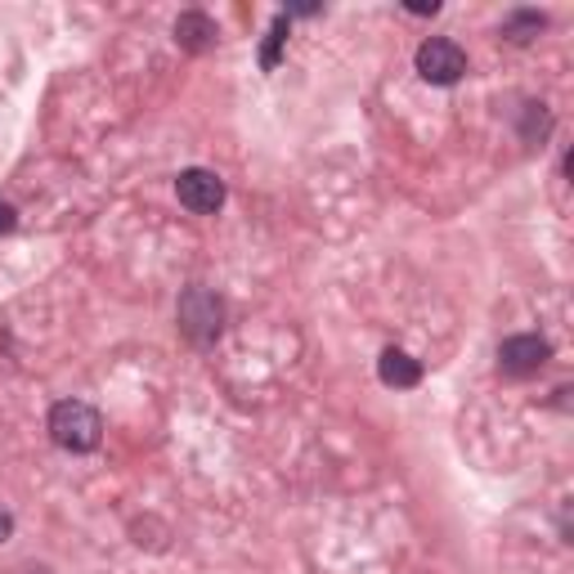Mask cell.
<instances>
[{
  "instance_id": "cell-4",
  "label": "cell",
  "mask_w": 574,
  "mask_h": 574,
  "mask_svg": "<svg viewBox=\"0 0 574 574\" xmlns=\"http://www.w3.org/2000/svg\"><path fill=\"white\" fill-rule=\"evenodd\" d=\"M548 355H552V346L543 337H507L499 346V368L512 378H525V373H539L548 363Z\"/></svg>"
},
{
  "instance_id": "cell-9",
  "label": "cell",
  "mask_w": 574,
  "mask_h": 574,
  "mask_svg": "<svg viewBox=\"0 0 574 574\" xmlns=\"http://www.w3.org/2000/svg\"><path fill=\"white\" fill-rule=\"evenodd\" d=\"M10 535H14V516L0 507V543H10Z\"/></svg>"
},
{
  "instance_id": "cell-3",
  "label": "cell",
  "mask_w": 574,
  "mask_h": 574,
  "mask_svg": "<svg viewBox=\"0 0 574 574\" xmlns=\"http://www.w3.org/2000/svg\"><path fill=\"white\" fill-rule=\"evenodd\" d=\"M176 193H180L184 207H189V212H198V216H212V212H220V207H225V180H220L216 171H202V167L180 171Z\"/></svg>"
},
{
  "instance_id": "cell-2",
  "label": "cell",
  "mask_w": 574,
  "mask_h": 574,
  "mask_svg": "<svg viewBox=\"0 0 574 574\" xmlns=\"http://www.w3.org/2000/svg\"><path fill=\"white\" fill-rule=\"evenodd\" d=\"M463 72H467V55L454 40L431 36L418 46V76L431 81V86H454V81H463Z\"/></svg>"
},
{
  "instance_id": "cell-6",
  "label": "cell",
  "mask_w": 574,
  "mask_h": 574,
  "mask_svg": "<svg viewBox=\"0 0 574 574\" xmlns=\"http://www.w3.org/2000/svg\"><path fill=\"white\" fill-rule=\"evenodd\" d=\"M378 373H382V382L386 386H395V391H408V386H418L422 382V363L408 355V350H382V359H378Z\"/></svg>"
},
{
  "instance_id": "cell-10",
  "label": "cell",
  "mask_w": 574,
  "mask_h": 574,
  "mask_svg": "<svg viewBox=\"0 0 574 574\" xmlns=\"http://www.w3.org/2000/svg\"><path fill=\"white\" fill-rule=\"evenodd\" d=\"M14 220H19V216H14V207H5V202H0V234H10V229H14Z\"/></svg>"
},
{
  "instance_id": "cell-5",
  "label": "cell",
  "mask_w": 574,
  "mask_h": 574,
  "mask_svg": "<svg viewBox=\"0 0 574 574\" xmlns=\"http://www.w3.org/2000/svg\"><path fill=\"white\" fill-rule=\"evenodd\" d=\"M180 323L193 342H212L220 337V301L212 292H189L180 306Z\"/></svg>"
},
{
  "instance_id": "cell-8",
  "label": "cell",
  "mask_w": 574,
  "mask_h": 574,
  "mask_svg": "<svg viewBox=\"0 0 574 574\" xmlns=\"http://www.w3.org/2000/svg\"><path fill=\"white\" fill-rule=\"evenodd\" d=\"M283 40H287V19H274V27H270V40H265V55H261V63H265V68H274V63H278Z\"/></svg>"
},
{
  "instance_id": "cell-7",
  "label": "cell",
  "mask_w": 574,
  "mask_h": 574,
  "mask_svg": "<svg viewBox=\"0 0 574 574\" xmlns=\"http://www.w3.org/2000/svg\"><path fill=\"white\" fill-rule=\"evenodd\" d=\"M176 40L184 50H207L212 40H216V27H212V19L207 14H180V23H176Z\"/></svg>"
},
{
  "instance_id": "cell-1",
  "label": "cell",
  "mask_w": 574,
  "mask_h": 574,
  "mask_svg": "<svg viewBox=\"0 0 574 574\" xmlns=\"http://www.w3.org/2000/svg\"><path fill=\"white\" fill-rule=\"evenodd\" d=\"M99 414L91 404H81V399H63L55 404V414H50V435L59 449H68V454H91V449L99 444Z\"/></svg>"
}]
</instances>
